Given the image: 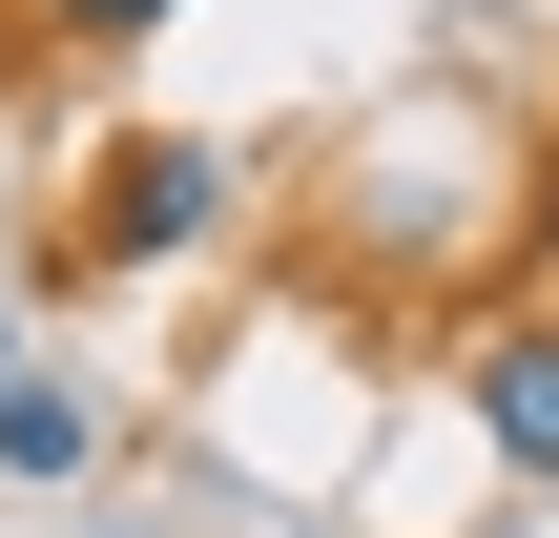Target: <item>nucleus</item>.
Masks as SVG:
<instances>
[{"instance_id":"nucleus-2","label":"nucleus","mask_w":559,"mask_h":538,"mask_svg":"<svg viewBox=\"0 0 559 538\" xmlns=\"http://www.w3.org/2000/svg\"><path fill=\"white\" fill-rule=\"evenodd\" d=\"M477 435H498V477H559V311L477 332Z\"/></svg>"},{"instance_id":"nucleus-1","label":"nucleus","mask_w":559,"mask_h":538,"mask_svg":"<svg viewBox=\"0 0 559 538\" xmlns=\"http://www.w3.org/2000/svg\"><path fill=\"white\" fill-rule=\"evenodd\" d=\"M207 228H228V145H187V124H166V145H124V166H104L83 270H187Z\"/></svg>"},{"instance_id":"nucleus-3","label":"nucleus","mask_w":559,"mask_h":538,"mask_svg":"<svg viewBox=\"0 0 559 538\" xmlns=\"http://www.w3.org/2000/svg\"><path fill=\"white\" fill-rule=\"evenodd\" d=\"M0 477H21V498H62V477H104V394L21 352V373H0Z\"/></svg>"},{"instance_id":"nucleus-4","label":"nucleus","mask_w":559,"mask_h":538,"mask_svg":"<svg viewBox=\"0 0 559 538\" xmlns=\"http://www.w3.org/2000/svg\"><path fill=\"white\" fill-rule=\"evenodd\" d=\"M62 41H145V21H187V0H41Z\"/></svg>"}]
</instances>
